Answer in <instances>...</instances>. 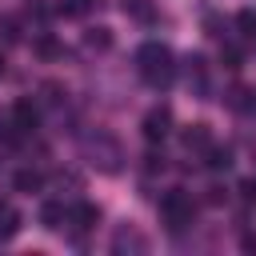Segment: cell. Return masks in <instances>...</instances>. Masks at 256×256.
<instances>
[{"instance_id":"7a4b0ae2","label":"cell","mask_w":256,"mask_h":256,"mask_svg":"<svg viewBox=\"0 0 256 256\" xmlns=\"http://www.w3.org/2000/svg\"><path fill=\"white\" fill-rule=\"evenodd\" d=\"M160 216H164V224H168L172 232H180V228H188V224L196 220V200H192L184 188H172V192L160 200Z\"/></svg>"},{"instance_id":"2e32d148","label":"cell","mask_w":256,"mask_h":256,"mask_svg":"<svg viewBox=\"0 0 256 256\" xmlns=\"http://www.w3.org/2000/svg\"><path fill=\"white\" fill-rule=\"evenodd\" d=\"M36 52H40V56H60V44H56L52 36H40V40H36Z\"/></svg>"},{"instance_id":"8992f818","label":"cell","mask_w":256,"mask_h":256,"mask_svg":"<svg viewBox=\"0 0 256 256\" xmlns=\"http://www.w3.org/2000/svg\"><path fill=\"white\" fill-rule=\"evenodd\" d=\"M40 224H44V228H52V232H56V228H64V224H68V208H64V204H56V200H44V204H40Z\"/></svg>"},{"instance_id":"e0dca14e","label":"cell","mask_w":256,"mask_h":256,"mask_svg":"<svg viewBox=\"0 0 256 256\" xmlns=\"http://www.w3.org/2000/svg\"><path fill=\"white\" fill-rule=\"evenodd\" d=\"M220 60H224V64H228V68H240V64H244V52H240V48H232V44H228V48H224V52H220Z\"/></svg>"},{"instance_id":"5b68a950","label":"cell","mask_w":256,"mask_h":256,"mask_svg":"<svg viewBox=\"0 0 256 256\" xmlns=\"http://www.w3.org/2000/svg\"><path fill=\"white\" fill-rule=\"evenodd\" d=\"M180 144H184L188 152H192V148H196V152H200V148H208V144H212V132H208V124H188V128L180 132Z\"/></svg>"},{"instance_id":"d6986e66","label":"cell","mask_w":256,"mask_h":256,"mask_svg":"<svg viewBox=\"0 0 256 256\" xmlns=\"http://www.w3.org/2000/svg\"><path fill=\"white\" fill-rule=\"evenodd\" d=\"M244 248H248V252H256V236H244Z\"/></svg>"},{"instance_id":"277c9868","label":"cell","mask_w":256,"mask_h":256,"mask_svg":"<svg viewBox=\"0 0 256 256\" xmlns=\"http://www.w3.org/2000/svg\"><path fill=\"white\" fill-rule=\"evenodd\" d=\"M36 120H40V108H36L28 96H20V100L12 104V128H20V132H32V128H36Z\"/></svg>"},{"instance_id":"9a60e30c","label":"cell","mask_w":256,"mask_h":256,"mask_svg":"<svg viewBox=\"0 0 256 256\" xmlns=\"http://www.w3.org/2000/svg\"><path fill=\"white\" fill-rule=\"evenodd\" d=\"M88 8H92V0H64V4H60L64 16H80V12H88Z\"/></svg>"},{"instance_id":"6da1fadb","label":"cell","mask_w":256,"mask_h":256,"mask_svg":"<svg viewBox=\"0 0 256 256\" xmlns=\"http://www.w3.org/2000/svg\"><path fill=\"white\" fill-rule=\"evenodd\" d=\"M136 64H140V76H144L152 88H164V84H172V76H176L172 52H168L160 40H148V44H140V52H136Z\"/></svg>"},{"instance_id":"ba28073f","label":"cell","mask_w":256,"mask_h":256,"mask_svg":"<svg viewBox=\"0 0 256 256\" xmlns=\"http://www.w3.org/2000/svg\"><path fill=\"white\" fill-rule=\"evenodd\" d=\"M12 188H16V192H40V188H44V172H36V168H20V172L12 176Z\"/></svg>"},{"instance_id":"4fadbf2b","label":"cell","mask_w":256,"mask_h":256,"mask_svg":"<svg viewBox=\"0 0 256 256\" xmlns=\"http://www.w3.org/2000/svg\"><path fill=\"white\" fill-rule=\"evenodd\" d=\"M236 192H240V200H244V204H256V176H244Z\"/></svg>"},{"instance_id":"5bb4252c","label":"cell","mask_w":256,"mask_h":256,"mask_svg":"<svg viewBox=\"0 0 256 256\" xmlns=\"http://www.w3.org/2000/svg\"><path fill=\"white\" fill-rule=\"evenodd\" d=\"M124 12H132V16H140V20H152V8H148L144 0H124Z\"/></svg>"},{"instance_id":"3957f363","label":"cell","mask_w":256,"mask_h":256,"mask_svg":"<svg viewBox=\"0 0 256 256\" xmlns=\"http://www.w3.org/2000/svg\"><path fill=\"white\" fill-rule=\"evenodd\" d=\"M140 132H144V140H152V144H156V140H164V136L172 132V112H168L164 104H160V108H152V112L144 116Z\"/></svg>"},{"instance_id":"8fae6325","label":"cell","mask_w":256,"mask_h":256,"mask_svg":"<svg viewBox=\"0 0 256 256\" xmlns=\"http://www.w3.org/2000/svg\"><path fill=\"white\" fill-rule=\"evenodd\" d=\"M236 28H240L248 40H256V8H240V12H236Z\"/></svg>"},{"instance_id":"52a82bcc","label":"cell","mask_w":256,"mask_h":256,"mask_svg":"<svg viewBox=\"0 0 256 256\" xmlns=\"http://www.w3.org/2000/svg\"><path fill=\"white\" fill-rule=\"evenodd\" d=\"M96 220H100V208H96V204H76V208L68 212V224H76L80 232L96 228Z\"/></svg>"},{"instance_id":"ffe728a7","label":"cell","mask_w":256,"mask_h":256,"mask_svg":"<svg viewBox=\"0 0 256 256\" xmlns=\"http://www.w3.org/2000/svg\"><path fill=\"white\" fill-rule=\"evenodd\" d=\"M0 72H4V56H0Z\"/></svg>"},{"instance_id":"30bf717a","label":"cell","mask_w":256,"mask_h":256,"mask_svg":"<svg viewBox=\"0 0 256 256\" xmlns=\"http://www.w3.org/2000/svg\"><path fill=\"white\" fill-rule=\"evenodd\" d=\"M212 172H228L232 168V148H212L208 144V160H204Z\"/></svg>"},{"instance_id":"7c38bea8","label":"cell","mask_w":256,"mask_h":256,"mask_svg":"<svg viewBox=\"0 0 256 256\" xmlns=\"http://www.w3.org/2000/svg\"><path fill=\"white\" fill-rule=\"evenodd\" d=\"M84 40H88V48H108V44H112V36H108V28H92V32L84 36Z\"/></svg>"},{"instance_id":"9c48e42d","label":"cell","mask_w":256,"mask_h":256,"mask_svg":"<svg viewBox=\"0 0 256 256\" xmlns=\"http://www.w3.org/2000/svg\"><path fill=\"white\" fill-rule=\"evenodd\" d=\"M16 232H20V212L8 200H0V240H12Z\"/></svg>"},{"instance_id":"ac0fdd59","label":"cell","mask_w":256,"mask_h":256,"mask_svg":"<svg viewBox=\"0 0 256 256\" xmlns=\"http://www.w3.org/2000/svg\"><path fill=\"white\" fill-rule=\"evenodd\" d=\"M224 200V188H208V204H220Z\"/></svg>"}]
</instances>
